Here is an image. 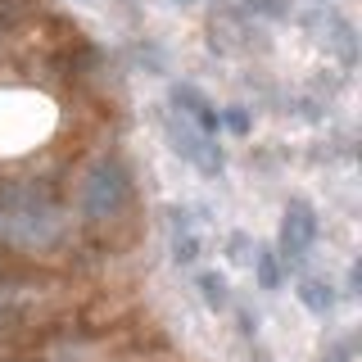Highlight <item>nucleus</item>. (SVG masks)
Masks as SVG:
<instances>
[{"instance_id":"3","label":"nucleus","mask_w":362,"mask_h":362,"mask_svg":"<svg viewBox=\"0 0 362 362\" xmlns=\"http://www.w3.org/2000/svg\"><path fill=\"white\" fill-rule=\"evenodd\" d=\"M177 105H186V109H190V118H195L204 132H218V122H222V118L209 109V100H204V95H195L190 86H181V90H177Z\"/></svg>"},{"instance_id":"2","label":"nucleus","mask_w":362,"mask_h":362,"mask_svg":"<svg viewBox=\"0 0 362 362\" xmlns=\"http://www.w3.org/2000/svg\"><path fill=\"white\" fill-rule=\"evenodd\" d=\"M313 235H317V218H313V209L294 199L290 209H286V231H281L286 258H303V249L313 245Z\"/></svg>"},{"instance_id":"5","label":"nucleus","mask_w":362,"mask_h":362,"mask_svg":"<svg viewBox=\"0 0 362 362\" xmlns=\"http://www.w3.org/2000/svg\"><path fill=\"white\" fill-rule=\"evenodd\" d=\"M199 290H204V299H209L213 308H222V303H226V286H222V276H213V272H209V276H199Z\"/></svg>"},{"instance_id":"6","label":"nucleus","mask_w":362,"mask_h":362,"mask_svg":"<svg viewBox=\"0 0 362 362\" xmlns=\"http://www.w3.org/2000/svg\"><path fill=\"white\" fill-rule=\"evenodd\" d=\"M258 281H263L267 290L281 286V267H276V258H272V254H258Z\"/></svg>"},{"instance_id":"1","label":"nucleus","mask_w":362,"mask_h":362,"mask_svg":"<svg viewBox=\"0 0 362 362\" xmlns=\"http://www.w3.org/2000/svg\"><path fill=\"white\" fill-rule=\"evenodd\" d=\"M127 204V173H122L113 158H100L95 168L86 173L82 181V209H86V218H113V213Z\"/></svg>"},{"instance_id":"7","label":"nucleus","mask_w":362,"mask_h":362,"mask_svg":"<svg viewBox=\"0 0 362 362\" xmlns=\"http://www.w3.org/2000/svg\"><path fill=\"white\" fill-rule=\"evenodd\" d=\"M226 127H231V132H245V127H249V118H245L240 109H231V113H226Z\"/></svg>"},{"instance_id":"4","label":"nucleus","mask_w":362,"mask_h":362,"mask_svg":"<svg viewBox=\"0 0 362 362\" xmlns=\"http://www.w3.org/2000/svg\"><path fill=\"white\" fill-rule=\"evenodd\" d=\"M303 303H308L313 313H326V308H331V290L317 286V281H308V286H303Z\"/></svg>"}]
</instances>
